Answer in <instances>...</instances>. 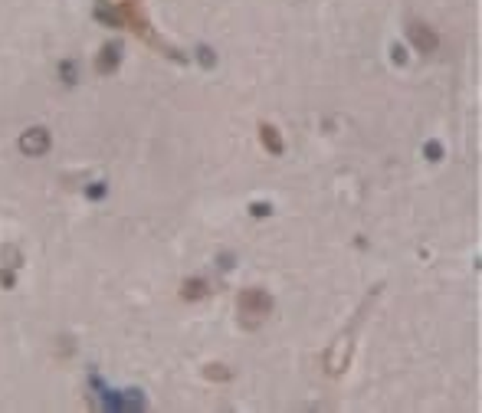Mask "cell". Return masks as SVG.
Wrapping results in <instances>:
<instances>
[{
  "label": "cell",
  "instance_id": "1",
  "mask_svg": "<svg viewBox=\"0 0 482 413\" xmlns=\"http://www.w3.org/2000/svg\"><path fill=\"white\" fill-rule=\"evenodd\" d=\"M240 312L246 315V325H256V319H263L269 312V295L266 292H243L240 295Z\"/></svg>",
  "mask_w": 482,
  "mask_h": 413
},
{
  "label": "cell",
  "instance_id": "2",
  "mask_svg": "<svg viewBox=\"0 0 482 413\" xmlns=\"http://www.w3.org/2000/svg\"><path fill=\"white\" fill-rule=\"evenodd\" d=\"M410 39H414L420 49H436V37H433V30L430 27H420V23H410Z\"/></svg>",
  "mask_w": 482,
  "mask_h": 413
},
{
  "label": "cell",
  "instance_id": "3",
  "mask_svg": "<svg viewBox=\"0 0 482 413\" xmlns=\"http://www.w3.org/2000/svg\"><path fill=\"white\" fill-rule=\"evenodd\" d=\"M23 148H37L33 154H39V151H47V132H30V135H23Z\"/></svg>",
  "mask_w": 482,
  "mask_h": 413
}]
</instances>
